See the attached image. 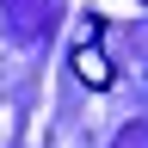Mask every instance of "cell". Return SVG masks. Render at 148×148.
Segmentation results:
<instances>
[{"mask_svg": "<svg viewBox=\"0 0 148 148\" xmlns=\"http://www.w3.org/2000/svg\"><path fill=\"white\" fill-rule=\"evenodd\" d=\"M92 37H99V18H86V37L74 43V74H80L92 92H105L111 86V62H105V49L92 43Z\"/></svg>", "mask_w": 148, "mask_h": 148, "instance_id": "6da1fadb", "label": "cell"}]
</instances>
